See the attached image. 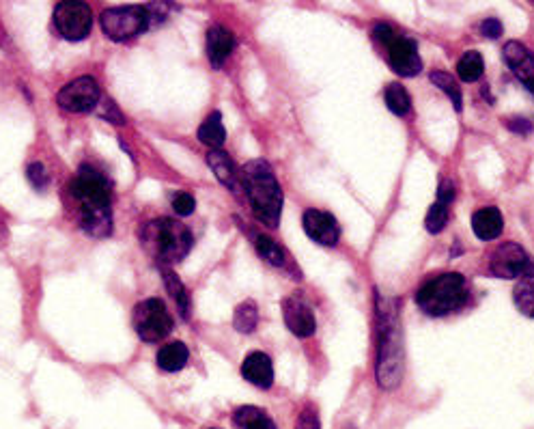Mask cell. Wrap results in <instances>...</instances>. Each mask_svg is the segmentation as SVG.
Here are the masks:
<instances>
[{
	"mask_svg": "<svg viewBox=\"0 0 534 429\" xmlns=\"http://www.w3.org/2000/svg\"><path fill=\"white\" fill-rule=\"evenodd\" d=\"M233 324H235V330L237 332H244V335H250V332H255V328L259 324V309H257V304L252 302V300L242 302L240 307L235 309Z\"/></svg>",
	"mask_w": 534,
	"mask_h": 429,
	"instance_id": "25",
	"label": "cell"
},
{
	"mask_svg": "<svg viewBox=\"0 0 534 429\" xmlns=\"http://www.w3.org/2000/svg\"><path fill=\"white\" fill-rule=\"evenodd\" d=\"M67 207L84 233L91 238H108L112 231V186L102 171L80 166L67 184Z\"/></svg>",
	"mask_w": 534,
	"mask_h": 429,
	"instance_id": "1",
	"label": "cell"
},
{
	"mask_svg": "<svg viewBox=\"0 0 534 429\" xmlns=\"http://www.w3.org/2000/svg\"><path fill=\"white\" fill-rule=\"evenodd\" d=\"M162 276H164V283H166L168 294H171V298L177 304L179 315L184 317V320H190V296H188L186 285L181 283V279H179V276L175 272L166 270V268L162 270Z\"/></svg>",
	"mask_w": 534,
	"mask_h": 429,
	"instance_id": "22",
	"label": "cell"
},
{
	"mask_svg": "<svg viewBox=\"0 0 534 429\" xmlns=\"http://www.w3.org/2000/svg\"><path fill=\"white\" fill-rule=\"evenodd\" d=\"M199 141L212 149H220L224 145V141H227V130H224L220 113H212L201 123Z\"/></svg>",
	"mask_w": 534,
	"mask_h": 429,
	"instance_id": "21",
	"label": "cell"
},
{
	"mask_svg": "<svg viewBox=\"0 0 534 429\" xmlns=\"http://www.w3.org/2000/svg\"><path fill=\"white\" fill-rule=\"evenodd\" d=\"M235 429H278L274 419L257 406H240L233 412Z\"/></svg>",
	"mask_w": 534,
	"mask_h": 429,
	"instance_id": "19",
	"label": "cell"
},
{
	"mask_svg": "<svg viewBox=\"0 0 534 429\" xmlns=\"http://www.w3.org/2000/svg\"><path fill=\"white\" fill-rule=\"evenodd\" d=\"M513 300L519 311L528 317H534V283L532 281L519 283L513 292Z\"/></svg>",
	"mask_w": 534,
	"mask_h": 429,
	"instance_id": "29",
	"label": "cell"
},
{
	"mask_svg": "<svg viewBox=\"0 0 534 429\" xmlns=\"http://www.w3.org/2000/svg\"><path fill=\"white\" fill-rule=\"evenodd\" d=\"M26 177H28V182H31L33 186L37 188H44L48 186L50 182V175H48V169L41 162H35V164H28V169H26Z\"/></svg>",
	"mask_w": 534,
	"mask_h": 429,
	"instance_id": "30",
	"label": "cell"
},
{
	"mask_svg": "<svg viewBox=\"0 0 534 429\" xmlns=\"http://www.w3.org/2000/svg\"><path fill=\"white\" fill-rule=\"evenodd\" d=\"M481 33H483L485 37H489V39L500 37V35H502V22L496 20V18H487V20H483V24H481Z\"/></svg>",
	"mask_w": 534,
	"mask_h": 429,
	"instance_id": "34",
	"label": "cell"
},
{
	"mask_svg": "<svg viewBox=\"0 0 534 429\" xmlns=\"http://www.w3.org/2000/svg\"><path fill=\"white\" fill-rule=\"evenodd\" d=\"M384 100H386V106H388L390 113L397 115V117H405L412 110L410 93H407V89L403 85H399V82H392V85L386 87Z\"/></svg>",
	"mask_w": 534,
	"mask_h": 429,
	"instance_id": "23",
	"label": "cell"
},
{
	"mask_svg": "<svg viewBox=\"0 0 534 429\" xmlns=\"http://www.w3.org/2000/svg\"><path fill=\"white\" fill-rule=\"evenodd\" d=\"M102 102V91L93 76H80L67 85L56 95V104H59L65 113H89L97 104Z\"/></svg>",
	"mask_w": 534,
	"mask_h": 429,
	"instance_id": "8",
	"label": "cell"
},
{
	"mask_svg": "<svg viewBox=\"0 0 534 429\" xmlns=\"http://www.w3.org/2000/svg\"><path fill=\"white\" fill-rule=\"evenodd\" d=\"M134 330L145 343H156L168 337V332L173 330V317L168 313L164 300L149 298L136 304Z\"/></svg>",
	"mask_w": 534,
	"mask_h": 429,
	"instance_id": "7",
	"label": "cell"
},
{
	"mask_svg": "<svg viewBox=\"0 0 534 429\" xmlns=\"http://www.w3.org/2000/svg\"><path fill=\"white\" fill-rule=\"evenodd\" d=\"M468 302V283L459 272H444L418 289L416 304L431 317H442Z\"/></svg>",
	"mask_w": 534,
	"mask_h": 429,
	"instance_id": "5",
	"label": "cell"
},
{
	"mask_svg": "<svg viewBox=\"0 0 534 429\" xmlns=\"http://www.w3.org/2000/svg\"><path fill=\"white\" fill-rule=\"evenodd\" d=\"M298 429H321L315 408H304L298 417Z\"/></svg>",
	"mask_w": 534,
	"mask_h": 429,
	"instance_id": "32",
	"label": "cell"
},
{
	"mask_svg": "<svg viewBox=\"0 0 534 429\" xmlns=\"http://www.w3.org/2000/svg\"><path fill=\"white\" fill-rule=\"evenodd\" d=\"M373 37H375L377 41H382L384 46H388L390 41L397 37V31L392 29V26H388V24H377L375 29H373Z\"/></svg>",
	"mask_w": 534,
	"mask_h": 429,
	"instance_id": "33",
	"label": "cell"
},
{
	"mask_svg": "<svg viewBox=\"0 0 534 429\" xmlns=\"http://www.w3.org/2000/svg\"><path fill=\"white\" fill-rule=\"evenodd\" d=\"M205 50H207V59L212 63V67L220 69L231 57V52L235 50V37L229 29H224V26H212V29L207 31L205 37Z\"/></svg>",
	"mask_w": 534,
	"mask_h": 429,
	"instance_id": "16",
	"label": "cell"
},
{
	"mask_svg": "<svg viewBox=\"0 0 534 429\" xmlns=\"http://www.w3.org/2000/svg\"><path fill=\"white\" fill-rule=\"evenodd\" d=\"M388 63L392 72H397L403 78L418 76L420 69H423V59H420L416 44L412 39L401 35H397L388 44Z\"/></svg>",
	"mask_w": 534,
	"mask_h": 429,
	"instance_id": "11",
	"label": "cell"
},
{
	"mask_svg": "<svg viewBox=\"0 0 534 429\" xmlns=\"http://www.w3.org/2000/svg\"><path fill=\"white\" fill-rule=\"evenodd\" d=\"M502 57L507 61L511 72L524 82V87L534 93V54L522 41H509V44L502 48Z\"/></svg>",
	"mask_w": 534,
	"mask_h": 429,
	"instance_id": "14",
	"label": "cell"
},
{
	"mask_svg": "<svg viewBox=\"0 0 534 429\" xmlns=\"http://www.w3.org/2000/svg\"><path fill=\"white\" fill-rule=\"evenodd\" d=\"M377 363L375 378L384 391L397 389L403 380L405 369V352H403V335L399 324V309L395 302L377 300Z\"/></svg>",
	"mask_w": 534,
	"mask_h": 429,
	"instance_id": "2",
	"label": "cell"
},
{
	"mask_svg": "<svg viewBox=\"0 0 534 429\" xmlns=\"http://www.w3.org/2000/svg\"><path fill=\"white\" fill-rule=\"evenodd\" d=\"M194 207H196V201L192 195H188V192H175V197H173L175 214L190 216L194 212Z\"/></svg>",
	"mask_w": 534,
	"mask_h": 429,
	"instance_id": "31",
	"label": "cell"
},
{
	"mask_svg": "<svg viewBox=\"0 0 534 429\" xmlns=\"http://www.w3.org/2000/svg\"><path fill=\"white\" fill-rule=\"evenodd\" d=\"M212 429H218V427H212Z\"/></svg>",
	"mask_w": 534,
	"mask_h": 429,
	"instance_id": "36",
	"label": "cell"
},
{
	"mask_svg": "<svg viewBox=\"0 0 534 429\" xmlns=\"http://www.w3.org/2000/svg\"><path fill=\"white\" fill-rule=\"evenodd\" d=\"M140 244L151 259L162 266H173L184 259L194 244L192 231L173 218H156L140 231Z\"/></svg>",
	"mask_w": 534,
	"mask_h": 429,
	"instance_id": "4",
	"label": "cell"
},
{
	"mask_svg": "<svg viewBox=\"0 0 534 429\" xmlns=\"http://www.w3.org/2000/svg\"><path fill=\"white\" fill-rule=\"evenodd\" d=\"M207 164L212 166L214 175L218 177V182L227 186L233 195H244L242 190V179H240V169H237L235 162L229 158L227 151L222 149H212L207 154Z\"/></svg>",
	"mask_w": 534,
	"mask_h": 429,
	"instance_id": "15",
	"label": "cell"
},
{
	"mask_svg": "<svg viewBox=\"0 0 534 429\" xmlns=\"http://www.w3.org/2000/svg\"><path fill=\"white\" fill-rule=\"evenodd\" d=\"M242 376L250 384L259 386V389H270L274 384V367L272 358L265 352H252L246 356V361L242 363Z\"/></svg>",
	"mask_w": 534,
	"mask_h": 429,
	"instance_id": "17",
	"label": "cell"
},
{
	"mask_svg": "<svg viewBox=\"0 0 534 429\" xmlns=\"http://www.w3.org/2000/svg\"><path fill=\"white\" fill-rule=\"evenodd\" d=\"M240 179L244 195L259 223L276 229L280 214H283V190H280L272 166L265 160H250L240 171Z\"/></svg>",
	"mask_w": 534,
	"mask_h": 429,
	"instance_id": "3",
	"label": "cell"
},
{
	"mask_svg": "<svg viewBox=\"0 0 534 429\" xmlns=\"http://www.w3.org/2000/svg\"><path fill=\"white\" fill-rule=\"evenodd\" d=\"M100 24L112 41H128L149 29L151 13L147 7H115L102 13Z\"/></svg>",
	"mask_w": 534,
	"mask_h": 429,
	"instance_id": "6",
	"label": "cell"
},
{
	"mask_svg": "<svg viewBox=\"0 0 534 429\" xmlns=\"http://www.w3.org/2000/svg\"><path fill=\"white\" fill-rule=\"evenodd\" d=\"M489 270L498 279H517V276L528 274L530 257L519 244L504 242L491 253Z\"/></svg>",
	"mask_w": 534,
	"mask_h": 429,
	"instance_id": "10",
	"label": "cell"
},
{
	"mask_svg": "<svg viewBox=\"0 0 534 429\" xmlns=\"http://www.w3.org/2000/svg\"><path fill=\"white\" fill-rule=\"evenodd\" d=\"M302 225L308 238L321 246H334L341 240V227L336 218L321 210H306L302 216Z\"/></svg>",
	"mask_w": 534,
	"mask_h": 429,
	"instance_id": "13",
	"label": "cell"
},
{
	"mask_svg": "<svg viewBox=\"0 0 534 429\" xmlns=\"http://www.w3.org/2000/svg\"><path fill=\"white\" fill-rule=\"evenodd\" d=\"M283 315H285V324L293 332L295 337L308 339L315 335V313L300 294H293L283 300Z\"/></svg>",
	"mask_w": 534,
	"mask_h": 429,
	"instance_id": "12",
	"label": "cell"
},
{
	"mask_svg": "<svg viewBox=\"0 0 534 429\" xmlns=\"http://www.w3.org/2000/svg\"><path fill=\"white\" fill-rule=\"evenodd\" d=\"M93 26L91 7L84 3H59L54 7V29L67 41L89 37Z\"/></svg>",
	"mask_w": 534,
	"mask_h": 429,
	"instance_id": "9",
	"label": "cell"
},
{
	"mask_svg": "<svg viewBox=\"0 0 534 429\" xmlns=\"http://www.w3.org/2000/svg\"><path fill=\"white\" fill-rule=\"evenodd\" d=\"M504 229V218L500 214L498 207H481L472 216V231L479 240L491 242L500 238V233Z\"/></svg>",
	"mask_w": 534,
	"mask_h": 429,
	"instance_id": "18",
	"label": "cell"
},
{
	"mask_svg": "<svg viewBox=\"0 0 534 429\" xmlns=\"http://www.w3.org/2000/svg\"><path fill=\"white\" fill-rule=\"evenodd\" d=\"M255 246H257V253L267 261V264L274 268L285 266L287 253L283 251V246H278L272 238H267V235H255Z\"/></svg>",
	"mask_w": 534,
	"mask_h": 429,
	"instance_id": "26",
	"label": "cell"
},
{
	"mask_svg": "<svg viewBox=\"0 0 534 429\" xmlns=\"http://www.w3.org/2000/svg\"><path fill=\"white\" fill-rule=\"evenodd\" d=\"M448 207H451V205L440 203V201H435V203L429 207L427 220H425V227H427L429 233L438 235V233L444 231V227H446V223H448Z\"/></svg>",
	"mask_w": 534,
	"mask_h": 429,
	"instance_id": "28",
	"label": "cell"
},
{
	"mask_svg": "<svg viewBox=\"0 0 534 429\" xmlns=\"http://www.w3.org/2000/svg\"><path fill=\"white\" fill-rule=\"evenodd\" d=\"M429 80L433 82L435 87L442 89L448 95V100L453 102L457 113H461V108H463V102L461 100L463 98H461V89H459V85L455 82V78L451 74H446V72H431Z\"/></svg>",
	"mask_w": 534,
	"mask_h": 429,
	"instance_id": "27",
	"label": "cell"
},
{
	"mask_svg": "<svg viewBox=\"0 0 534 429\" xmlns=\"http://www.w3.org/2000/svg\"><path fill=\"white\" fill-rule=\"evenodd\" d=\"M485 72V61L476 50H470L463 54V57L457 61V74L461 82H476Z\"/></svg>",
	"mask_w": 534,
	"mask_h": 429,
	"instance_id": "24",
	"label": "cell"
},
{
	"mask_svg": "<svg viewBox=\"0 0 534 429\" xmlns=\"http://www.w3.org/2000/svg\"><path fill=\"white\" fill-rule=\"evenodd\" d=\"M188 358H190V352L186 348V343H181V341L166 343L164 348L158 352V367L166 373H177L188 365Z\"/></svg>",
	"mask_w": 534,
	"mask_h": 429,
	"instance_id": "20",
	"label": "cell"
},
{
	"mask_svg": "<svg viewBox=\"0 0 534 429\" xmlns=\"http://www.w3.org/2000/svg\"><path fill=\"white\" fill-rule=\"evenodd\" d=\"M507 128H509L513 134H530L532 123L526 121L524 117H515V119H511V121H507Z\"/></svg>",
	"mask_w": 534,
	"mask_h": 429,
	"instance_id": "35",
	"label": "cell"
}]
</instances>
